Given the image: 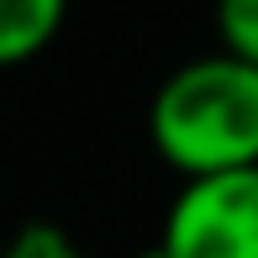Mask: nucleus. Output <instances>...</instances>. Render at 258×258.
<instances>
[{"instance_id":"obj_1","label":"nucleus","mask_w":258,"mask_h":258,"mask_svg":"<svg viewBox=\"0 0 258 258\" xmlns=\"http://www.w3.org/2000/svg\"><path fill=\"white\" fill-rule=\"evenodd\" d=\"M148 137L179 179L258 169V69L221 48L179 63L153 90Z\"/></svg>"},{"instance_id":"obj_2","label":"nucleus","mask_w":258,"mask_h":258,"mask_svg":"<svg viewBox=\"0 0 258 258\" xmlns=\"http://www.w3.org/2000/svg\"><path fill=\"white\" fill-rule=\"evenodd\" d=\"M158 242L169 258H258V169L179 179Z\"/></svg>"},{"instance_id":"obj_3","label":"nucleus","mask_w":258,"mask_h":258,"mask_svg":"<svg viewBox=\"0 0 258 258\" xmlns=\"http://www.w3.org/2000/svg\"><path fill=\"white\" fill-rule=\"evenodd\" d=\"M63 27L58 0H0V69L37 58Z\"/></svg>"},{"instance_id":"obj_4","label":"nucleus","mask_w":258,"mask_h":258,"mask_svg":"<svg viewBox=\"0 0 258 258\" xmlns=\"http://www.w3.org/2000/svg\"><path fill=\"white\" fill-rule=\"evenodd\" d=\"M216 37H221V53L258 69V0H227L216 11Z\"/></svg>"},{"instance_id":"obj_5","label":"nucleus","mask_w":258,"mask_h":258,"mask_svg":"<svg viewBox=\"0 0 258 258\" xmlns=\"http://www.w3.org/2000/svg\"><path fill=\"white\" fill-rule=\"evenodd\" d=\"M0 258H85V248H79L58 221H27V227L11 232V242H6Z\"/></svg>"},{"instance_id":"obj_6","label":"nucleus","mask_w":258,"mask_h":258,"mask_svg":"<svg viewBox=\"0 0 258 258\" xmlns=\"http://www.w3.org/2000/svg\"><path fill=\"white\" fill-rule=\"evenodd\" d=\"M137 258H169V253H163V242H153V248H143Z\"/></svg>"}]
</instances>
